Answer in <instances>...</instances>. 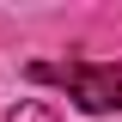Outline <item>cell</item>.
<instances>
[{
    "label": "cell",
    "mask_w": 122,
    "mask_h": 122,
    "mask_svg": "<svg viewBox=\"0 0 122 122\" xmlns=\"http://www.w3.org/2000/svg\"><path fill=\"white\" fill-rule=\"evenodd\" d=\"M6 122H55V110H49V104H18Z\"/></svg>",
    "instance_id": "cell-2"
},
{
    "label": "cell",
    "mask_w": 122,
    "mask_h": 122,
    "mask_svg": "<svg viewBox=\"0 0 122 122\" xmlns=\"http://www.w3.org/2000/svg\"><path fill=\"white\" fill-rule=\"evenodd\" d=\"M55 79L73 92V104L86 110V116H110V110H122V67H116V61H110V67L73 61V67H55Z\"/></svg>",
    "instance_id": "cell-1"
}]
</instances>
